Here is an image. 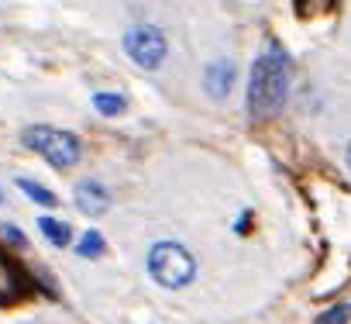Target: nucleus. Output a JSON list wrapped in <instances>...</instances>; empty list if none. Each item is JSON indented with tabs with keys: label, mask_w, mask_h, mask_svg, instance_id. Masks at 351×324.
<instances>
[{
	"label": "nucleus",
	"mask_w": 351,
	"mask_h": 324,
	"mask_svg": "<svg viewBox=\"0 0 351 324\" xmlns=\"http://www.w3.org/2000/svg\"><path fill=\"white\" fill-rule=\"evenodd\" d=\"M286 90H289V66H286V56L269 45L255 66H252V80H248V111L252 117H269L282 107L286 100Z\"/></svg>",
	"instance_id": "obj_1"
},
{
	"label": "nucleus",
	"mask_w": 351,
	"mask_h": 324,
	"mask_svg": "<svg viewBox=\"0 0 351 324\" xmlns=\"http://www.w3.org/2000/svg\"><path fill=\"white\" fill-rule=\"evenodd\" d=\"M148 269L155 276V283L176 290V286H186L193 276H197V262L193 255L183 248V245H176V242H162L152 248L148 255Z\"/></svg>",
	"instance_id": "obj_2"
},
{
	"label": "nucleus",
	"mask_w": 351,
	"mask_h": 324,
	"mask_svg": "<svg viewBox=\"0 0 351 324\" xmlns=\"http://www.w3.org/2000/svg\"><path fill=\"white\" fill-rule=\"evenodd\" d=\"M25 145L35 148L38 155H45L52 166L59 170H69L80 162L83 148H80V138L69 135V131H59V128H45V124H35L25 131Z\"/></svg>",
	"instance_id": "obj_3"
},
{
	"label": "nucleus",
	"mask_w": 351,
	"mask_h": 324,
	"mask_svg": "<svg viewBox=\"0 0 351 324\" xmlns=\"http://www.w3.org/2000/svg\"><path fill=\"white\" fill-rule=\"evenodd\" d=\"M124 49H128V56H131L138 66H145V69H158L162 59H165V52H169L165 35H162L155 25H138V28H131V32L124 35Z\"/></svg>",
	"instance_id": "obj_4"
},
{
	"label": "nucleus",
	"mask_w": 351,
	"mask_h": 324,
	"mask_svg": "<svg viewBox=\"0 0 351 324\" xmlns=\"http://www.w3.org/2000/svg\"><path fill=\"white\" fill-rule=\"evenodd\" d=\"M32 290V276L21 269L18 259H11L4 248H0V303H14Z\"/></svg>",
	"instance_id": "obj_5"
},
{
	"label": "nucleus",
	"mask_w": 351,
	"mask_h": 324,
	"mask_svg": "<svg viewBox=\"0 0 351 324\" xmlns=\"http://www.w3.org/2000/svg\"><path fill=\"white\" fill-rule=\"evenodd\" d=\"M73 197H76V207L86 211V214H104V211L110 207V194H107V187L97 183V180H83Z\"/></svg>",
	"instance_id": "obj_6"
},
{
	"label": "nucleus",
	"mask_w": 351,
	"mask_h": 324,
	"mask_svg": "<svg viewBox=\"0 0 351 324\" xmlns=\"http://www.w3.org/2000/svg\"><path fill=\"white\" fill-rule=\"evenodd\" d=\"M204 83H207V93L210 97H228L231 93V86H234V66L231 62H214V66H207V73H204Z\"/></svg>",
	"instance_id": "obj_7"
},
{
	"label": "nucleus",
	"mask_w": 351,
	"mask_h": 324,
	"mask_svg": "<svg viewBox=\"0 0 351 324\" xmlns=\"http://www.w3.org/2000/svg\"><path fill=\"white\" fill-rule=\"evenodd\" d=\"M42 235L52 242V245H69V224L66 221H56V218H42L38 221Z\"/></svg>",
	"instance_id": "obj_8"
},
{
	"label": "nucleus",
	"mask_w": 351,
	"mask_h": 324,
	"mask_svg": "<svg viewBox=\"0 0 351 324\" xmlns=\"http://www.w3.org/2000/svg\"><path fill=\"white\" fill-rule=\"evenodd\" d=\"M93 107H97L100 114L114 117V114L124 111V97H121V93H97V97H93Z\"/></svg>",
	"instance_id": "obj_9"
},
{
	"label": "nucleus",
	"mask_w": 351,
	"mask_h": 324,
	"mask_svg": "<svg viewBox=\"0 0 351 324\" xmlns=\"http://www.w3.org/2000/svg\"><path fill=\"white\" fill-rule=\"evenodd\" d=\"M18 187H21L35 204H42V207H56V194H52V190H45V187H38V183H32V180H18Z\"/></svg>",
	"instance_id": "obj_10"
},
{
	"label": "nucleus",
	"mask_w": 351,
	"mask_h": 324,
	"mask_svg": "<svg viewBox=\"0 0 351 324\" xmlns=\"http://www.w3.org/2000/svg\"><path fill=\"white\" fill-rule=\"evenodd\" d=\"M76 252H80V255H100V252H104V238H100V231H86Z\"/></svg>",
	"instance_id": "obj_11"
},
{
	"label": "nucleus",
	"mask_w": 351,
	"mask_h": 324,
	"mask_svg": "<svg viewBox=\"0 0 351 324\" xmlns=\"http://www.w3.org/2000/svg\"><path fill=\"white\" fill-rule=\"evenodd\" d=\"M348 317H351V307H330L327 314H320L317 317V324H348Z\"/></svg>",
	"instance_id": "obj_12"
},
{
	"label": "nucleus",
	"mask_w": 351,
	"mask_h": 324,
	"mask_svg": "<svg viewBox=\"0 0 351 324\" xmlns=\"http://www.w3.org/2000/svg\"><path fill=\"white\" fill-rule=\"evenodd\" d=\"M303 4H306V0H296V8H303ZM330 4H334V0H310V8L303 11V18H306V14H320V11H327Z\"/></svg>",
	"instance_id": "obj_13"
},
{
	"label": "nucleus",
	"mask_w": 351,
	"mask_h": 324,
	"mask_svg": "<svg viewBox=\"0 0 351 324\" xmlns=\"http://www.w3.org/2000/svg\"><path fill=\"white\" fill-rule=\"evenodd\" d=\"M4 235H8L14 245H25V238H21V231H18V228H4Z\"/></svg>",
	"instance_id": "obj_14"
},
{
	"label": "nucleus",
	"mask_w": 351,
	"mask_h": 324,
	"mask_svg": "<svg viewBox=\"0 0 351 324\" xmlns=\"http://www.w3.org/2000/svg\"><path fill=\"white\" fill-rule=\"evenodd\" d=\"M348 166H351V145H348Z\"/></svg>",
	"instance_id": "obj_15"
}]
</instances>
